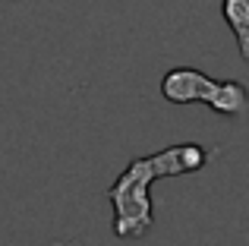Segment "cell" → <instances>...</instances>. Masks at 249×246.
<instances>
[{"label": "cell", "mask_w": 249, "mask_h": 246, "mask_svg": "<svg viewBox=\"0 0 249 246\" xmlns=\"http://www.w3.org/2000/svg\"><path fill=\"white\" fill-rule=\"evenodd\" d=\"M224 19L237 35L243 60L249 63V0H224Z\"/></svg>", "instance_id": "3"}, {"label": "cell", "mask_w": 249, "mask_h": 246, "mask_svg": "<svg viewBox=\"0 0 249 246\" xmlns=\"http://www.w3.org/2000/svg\"><path fill=\"white\" fill-rule=\"evenodd\" d=\"M161 95L174 105H189V101H205L212 111L237 117L249 111V88L243 82H214L199 70H170L161 82Z\"/></svg>", "instance_id": "2"}, {"label": "cell", "mask_w": 249, "mask_h": 246, "mask_svg": "<svg viewBox=\"0 0 249 246\" xmlns=\"http://www.w3.org/2000/svg\"><path fill=\"white\" fill-rule=\"evenodd\" d=\"M208 148L202 145H170L164 152H155L148 158H136L126 164V171L114 180L107 190V199L114 205V234L120 240H136L155 224L152 209V183L164 177L202 171L208 164Z\"/></svg>", "instance_id": "1"}]
</instances>
